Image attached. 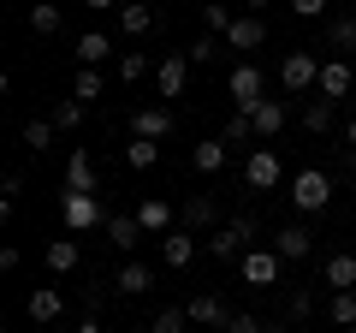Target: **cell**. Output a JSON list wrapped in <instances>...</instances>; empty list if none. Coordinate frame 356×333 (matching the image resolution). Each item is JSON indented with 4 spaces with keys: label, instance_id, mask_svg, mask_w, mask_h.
<instances>
[{
    "label": "cell",
    "instance_id": "3",
    "mask_svg": "<svg viewBox=\"0 0 356 333\" xmlns=\"http://www.w3.org/2000/svg\"><path fill=\"white\" fill-rule=\"evenodd\" d=\"M60 220H65V232H95V226H107V208L95 203V191H65L60 196Z\"/></svg>",
    "mask_w": 356,
    "mask_h": 333
},
{
    "label": "cell",
    "instance_id": "45",
    "mask_svg": "<svg viewBox=\"0 0 356 333\" xmlns=\"http://www.w3.org/2000/svg\"><path fill=\"white\" fill-rule=\"evenodd\" d=\"M72 333H107V327H102V321H95V316H83V321H77Z\"/></svg>",
    "mask_w": 356,
    "mask_h": 333
},
{
    "label": "cell",
    "instance_id": "38",
    "mask_svg": "<svg viewBox=\"0 0 356 333\" xmlns=\"http://www.w3.org/2000/svg\"><path fill=\"white\" fill-rule=\"evenodd\" d=\"M191 327V316H184V309H161V316L149 321V333H184Z\"/></svg>",
    "mask_w": 356,
    "mask_h": 333
},
{
    "label": "cell",
    "instance_id": "40",
    "mask_svg": "<svg viewBox=\"0 0 356 333\" xmlns=\"http://www.w3.org/2000/svg\"><path fill=\"white\" fill-rule=\"evenodd\" d=\"M309 316H315V292L297 286V292H291V321H309Z\"/></svg>",
    "mask_w": 356,
    "mask_h": 333
},
{
    "label": "cell",
    "instance_id": "42",
    "mask_svg": "<svg viewBox=\"0 0 356 333\" xmlns=\"http://www.w3.org/2000/svg\"><path fill=\"white\" fill-rule=\"evenodd\" d=\"M285 6H291L297 18H321V13H327V6H332V0H285Z\"/></svg>",
    "mask_w": 356,
    "mask_h": 333
},
{
    "label": "cell",
    "instance_id": "32",
    "mask_svg": "<svg viewBox=\"0 0 356 333\" xmlns=\"http://www.w3.org/2000/svg\"><path fill=\"white\" fill-rule=\"evenodd\" d=\"M119 77H125V84H143V77H154L149 54H143V48H125V54H119Z\"/></svg>",
    "mask_w": 356,
    "mask_h": 333
},
{
    "label": "cell",
    "instance_id": "6",
    "mask_svg": "<svg viewBox=\"0 0 356 333\" xmlns=\"http://www.w3.org/2000/svg\"><path fill=\"white\" fill-rule=\"evenodd\" d=\"M243 185H250V191H280V185H285L280 149H250V161H243Z\"/></svg>",
    "mask_w": 356,
    "mask_h": 333
},
{
    "label": "cell",
    "instance_id": "5",
    "mask_svg": "<svg viewBox=\"0 0 356 333\" xmlns=\"http://www.w3.org/2000/svg\"><path fill=\"white\" fill-rule=\"evenodd\" d=\"M226 102L238 107V114H255V107L267 102V77H261V65H238V72L226 77Z\"/></svg>",
    "mask_w": 356,
    "mask_h": 333
},
{
    "label": "cell",
    "instance_id": "7",
    "mask_svg": "<svg viewBox=\"0 0 356 333\" xmlns=\"http://www.w3.org/2000/svg\"><path fill=\"white\" fill-rule=\"evenodd\" d=\"M280 84H285V90H291V95L315 90V84H321V60H315V54H309V48H291V54H285V60H280Z\"/></svg>",
    "mask_w": 356,
    "mask_h": 333
},
{
    "label": "cell",
    "instance_id": "12",
    "mask_svg": "<svg viewBox=\"0 0 356 333\" xmlns=\"http://www.w3.org/2000/svg\"><path fill=\"white\" fill-rule=\"evenodd\" d=\"M273 250H280L285 262H303V256H315V232L291 220V226H280V232H273Z\"/></svg>",
    "mask_w": 356,
    "mask_h": 333
},
{
    "label": "cell",
    "instance_id": "10",
    "mask_svg": "<svg viewBox=\"0 0 356 333\" xmlns=\"http://www.w3.org/2000/svg\"><path fill=\"white\" fill-rule=\"evenodd\" d=\"M172 107L166 102H154V107H137V114H131V137H149V143H161V137H172Z\"/></svg>",
    "mask_w": 356,
    "mask_h": 333
},
{
    "label": "cell",
    "instance_id": "35",
    "mask_svg": "<svg viewBox=\"0 0 356 333\" xmlns=\"http://www.w3.org/2000/svg\"><path fill=\"white\" fill-rule=\"evenodd\" d=\"M72 95H77V102H95V95H102V65H77V84H72Z\"/></svg>",
    "mask_w": 356,
    "mask_h": 333
},
{
    "label": "cell",
    "instance_id": "46",
    "mask_svg": "<svg viewBox=\"0 0 356 333\" xmlns=\"http://www.w3.org/2000/svg\"><path fill=\"white\" fill-rule=\"evenodd\" d=\"M83 6H89V13H113L119 0H83Z\"/></svg>",
    "mask_w": 356,
    "mask_h": 333
},
{
    "label": "cell",
    "instance_id": "21",
    "mask_svg": "<svg viewBox=\"0 0 356 333\" xmlns=\"http://www.w3.org/2000/svg\"><path fill=\"white\" fill-rule=\"evenodd\" d=\"M137 220H143V232L166 238V232H172V203H166V196H143V203H137Z\"/></svg>",
    "mask_w": 356,
    "mask_h": 333
},
{
    "label": "cell",
    "instance_id": "22",
    "mask_svg": "<svg viewBox=\"0 0 356 333\" xmlns=\"http://www.w3.org/2000/svg\"><path fill=\"white\" fill-rule=\"evenodd\" d=\"M321 286H332V292H356V256H350V250L327 256V268H321Z\"/></svg>",
    "mask_w": 356,
    "mask_h": 333
},
{
    "label": "cell",
    "instance_id": "26",
    "mask_svg": "<svg viewBox=\"0 0 356 333\" xmlns=\"http://www.w3.org/2000/svg\"><path fill=\"white\" fill-rule=\"evenodd\" d=\"M65 191H95V161L83 149H72V161H65Z\"/></svg>",
    "mask_w": 356,
    "mask_h": 333
},
{
    "label": "cell",
    "instance_id": "43",
    "mask_svg": "<svg viewBox=\"0 0 356 333\" xmlns=\"http://www.w3.org/2000/svg\"><path fill=\"white\" fill-rule=\"evenodd\" d=\"M102 304H107L102 286H83V316H102Z\"/></svg>",
    "mask_w": 356,
    "mask_h": 333
},
{
    "label": "cell",
    "instance_id": "41",
    "mask_svg": "<svg viewBox=\"0 0 356 333\" xmlns=\"http://www.w3.org/2000/svg\"><path fill=\"white\" fill-rule=\"evenodd\" d=\"M220 333H267V327H261L255 316H243V309H232V316H226V327H220Z\"/></svg>",
    "mask_w": 356,
    "mask_h": 333
},
{
    "label": "cell",
    "instance_id": "39",
    "mask_svg": "<svg viewBox=\"0 0 356 333\" xmlns=\"http://www.w3.org/2000/svg\"><path fill=\"white\" fill-rule=\"evenodd\" d=\"M220 137H226V143H250V137H255L250 114H232V119H226V131H220Z\"/></svg>",
    "mask_w": 356,
    "mask_h": 333
},
{
    "label": "cell",
    "instance_id": "13",
    "mask_svg": "<svg viewBox=\"0 0 356 333\" xmlns=\"http://www.w3.org/2000/svg\"><path fill=\"white\" fill-rule=\"evenodd\" d=\"M226 155H232L226 137H202V143L191 149V166L202 173V179H214V173H226Z\"/></svg>",
    "mask_w": 356,
    "mask_h": 333
},
{
    "label": "cell",
    "instance_id": "30",
    "mask_svg": "<svg viewBox=\"0 0 356 333\" xmlns=\"http://www.w3.org/2000/svg\"><path fill=\"white\" fill-rule=\"evenodd\" d=\"M303 125L315 131V137L332 131V102H327V95H309V102H303Z\"/></svg>",
    "mask_w": 356,
    "mask_h": 333
},
{
    "label": "cell",
    "instance_id": "15",
    "mask_svg": "<svg viewBox=\"0 0 356 333\" xmlns=\"http://www.w3.org/2000/svg\"><path fill=\"white\" fill-rule=\"evenodd\" d=\"M102 232H107V244H113V250H125V256H131V250H137L143 238H149L137 215H107V226H102Z\"/></svg>",
    "mask_w": 356,
    "mask_h": 333
},
{
    "label": "cell",
    "instance_id": "31",
    "mask_svg": "<svg viewBox=\"0 0 356 333\" xmlns=\"http://www.w3.org/2000/svg\"><path fill=\"white\" fill-rule=\"evenodd\" d=\"M107 54H113V42H107L102 30H89V36H77V65H102Z\"/></svg>",
    "mask_w": 356,
    "mask_h": 333
},
{
    "label": "cell",
    "instance_id": "9",
    "mask_svg": "<svg viewBox=\"0 0 356 333\" xmlns=\"http://www.w3.org/2000/svg\"><path fill=\"white\" fill-rule=\"evenodd\" d=\"M196 256H202V238H196L191 226H172V232L161 238V262H166V268H178V274H184Z\"/></svg>",
    "mask_w": 356,
    "mask_h": 333
},
{
    "label": "cell",
    "instance_id": "8",
    "mask_svg": "<svg viewBox=\"0 0 356 333\" xmlns=\"http://www.w3.org/2000/svg\"><path fill=\"white\" fill-rule=\"evenodd\" d=\"M184 84H191V54H166V60H154V95H161V102H178Z\"/></svg>",
    "mask_w": 356,
    "mask_h": 333
},
{
    "label": "cell",
    "instance_id": "29",
    "mask_svg": "<svg viewBox=\"0 0 356 333\" xmlns=\"http://www.w3.org/2000/svg\"><path fill=\"white\" fill-rule=\"evenodd\" d=\"M54 119H24V131H18V137H24V149H36V155H48L54 149Z\"/></svg>",
    "mask_w": 356,
    "mask_h": 333
},
{
    "label": "cell",
    "instance_id": "36",
    "mask_svg": "<svg viewBox=\"0 0 356 333\" xmlns=\"http://www.w3.org/2000/svg\"><path fill=\"white\" fill-rule=\"evenodd\" d=\"M202 24H208V30H214V36H226V30H232V24H238V13H232L226 0H208V6H202Z\"/></svg>",
    "mask_w": 356,
    "mask_h": 333
},
{
    "label": "cell",
    "instance_id": "27",
    "mask_svg": "<svg viewBox=\"0 0 356 333\" xmlns=\"http://www.w3.org/2000/svg\"><path fill=\"white\" fill-rule=\"evenodd\" d=\"M154 161H161V143H149V137H131L125 143V166H131V173H149Z\"/></svg>",
    "mask_w": 356,
    "mask_h": 333
},
{
    "label": "cell",
    "instance_id": "14",
    "mask_svg": "<svg viewBox=\"0 0 356 333\" xmlns=\"http://www.w3.org/2000/svg\"><path fill=\"white\" fill-rule=\"evenodd\" d=\"M178 226H191V232H202V238H208V232L220 226V208H214V196H208V191H196L191 203H184V215H178Z\"/></svg>",
    "mask_w": 356,
    "mask_h": 333
},
{
    "label": "cell",
    "instance_id": "17",
    "mask_svg": "<svg viewBox=\"0 0 356 333\" xmlns=\"http://www.w3.org/2000/svg\"><path fill=\"white\" fill-rule=\"evenodd\" d=\"M350 84H356L350 60H321V84H315V90L327 95V102H339V95H350Z\"/></svg>",
    "mask_w": 356,
    "mask_h": 333
},
{
    "label": "cell",
    "instance_id": "18",
    "mask_svg": "<svg viewBox=\"0 0 356 333\" xmlns=\"http://www.w3.org/2000/svg\"><path fill=\"white\" fill-rule=\"evenodd\" d=\"M42 262H48V274H72L77 262H83V250H77V232H65V238H48Z\"/></svg>",
    "mask_w": 356,
    "mask_h": 333
},
{
    "label": "cell",
    "instance_id": "24",
    "mask_svg": "<svg viewBox=\"0 0 356 333\" xmlns=\"http://www.w3.org/2000/svg\"><path fill=\"white\" fill-rule=\"evenodd\" d=\"M149 286H154V274L143 268L137 256H125V268L113 274V292H119V297H143V292H149Z\"/></svg>",
    "mask_w": 356,
    "mask_h": 333
},
{
    "label": "cell",
    "instance_id": "2",
    "mask_svg": "<svg viewBox=\"0 0 356 333\" xmlns=\"http://www.w3.org/2000/svg\"><path fill=\"white\" fill-rule=\"evenodd\" d=\"M238 280H243V286H255V292H273V286L285 280V256L273 250V244H255L250 256L238 262Z\"/></svg>",
    "mask_w": 356,
    "mask_h": 333
},
{
    "label": "cell",
    "instance_id": "47",
    "mask_svg": "<svg viewBox=\"0 0 356 333\" xmlns=\"http://www.w3.org/2000/svg\"><path fill=\"white\" fill-rule=\"evenodd\" d=\"M344 149L356 155V119H350V125H344Z\"/></svg>",
    "mask_w": 356,
    "mask_h": 333
},
{
    "label": "cell",
    "instance_id": "33",
    "mask_svg": "<svg viewBox=\"0 0 356 333\" xmlns=\"http://www.w3.org/2000/svg\"><path fill=\"white\" fill-rule=\"evenodd\" d=\"M327 321L332 327H356V292H332L327 297Z\"/></svg>",
    "mask_w": 356,
    "mask_h": 333
},
{
    "label": "cell",
    "instance_id": "49",
    "mask_svg": "<svg viewBox=\"0 0 356 333\" xmlns=\"http://www.w3.org/2000/svg\"><path fill=\"white\" fill-rule=\"evenodd\" d=\"M267 333H297V327H267Z\"/></svg>",
    "mask_w": 356,
    "mask_h": 333
},
{
    "label": "cell",
    "instance_id": "1",
    "mask_svg": "<svg viewBox=\"0 0 356 333\" xmlns=\"http://www.w3.org/2000/svg\"><path fill=\"white\" fill-rule=\"evenodd\" d=\"M250 238H255V220H250V215H232V220H220V226L202 238V256L220 262V268H226V262H243V256L255 250Z\"/></svg>",
    "mask_w": 356,
    "mask_h": 333
},
{
    "label": "cell",
    "instance_id": "16",
    "mask_svg": "<svg viewBox=\"0 0 356 333\" xmlns=\"http://www.w3.org/2000/svg\"><path fill=\"white\" fill-rule=\"evenodd\" d=\"M285 119H291V107H285L280 95H267V102L250 114V125H255V137H267V143H273V137L285 131Z\"/></svg>",
    "mask_w": 356,
    "mask_h": 333
},
{
    "label": "cell",
    "instance_id": "44",
    "mask_svg": "<svg viewBox=\"0 0 356 333\" xmlns=\"http://www.w3.org/2000/svg\"><path fill=\"white\" fill-rule=\"evenodd\" d=\"M18 262H24V256H18V244H0V274H18Z\"/></svg>",
    "mask_w": 356,
    "mask_h": 333
},
{
    "label": "cell",
    "instance_id": "19",
    "mask_svg": "<svg viewBox=\"0 0 356 333\" xmlns=\"http://www.w3.org/2000/svg\"><path fill=\"white\" fill-rule=\"evenodd\" d=\"M261 42H267V24H261L255 13H250V18H238V24L226 30V48H232V54H255Z\"/></svg>",
    "mask_w": 356,
    "mask_h": 333
},
{
    "label": "cell",
    "instance_id": "48",
    "mask_svg": "<svg viewBox=\"0 0 356 333\" xmlns=\"http://www.w3.org/2000/svg\"><path fill=\"white\" fill-rule=\"evenodd\" d=\"M243 6H250V13H261V6H273V0H243Z\"/></svg>",
    "mask_w": 356,
    "mask_h": 333
},
{
    "label": "cell",
    "instance_id": "28",
    "mask_svg": "<svg viewBox=\"0 0 356 333\" xmlns=\"http://www.w3.org/2000/svg\"><path fill=\"white\" fill-rule=\"evenodd\" d=\"M220 48H226V36H214V30H202L196 42H184V54H191V65H214Z\"/></svg>",
    "mask_w": 356,
    "mask_h": 333
},
{
    "label": "cell",
    "instance_id": "23",
    "mask_svg": "<svg viewBox=\"0 0 356 333\" xmlns=\"http://www.w3.org/2000/svg\"><path fill=\"white\" fill-rule=\"evenodd\" d=\"M24 316H30V321H60V316H65V297L54 292V286H36V292L24 297Z\"/></svg>",
    "mask_w": 356,
    "mask_h": 333
},
{
    "label": "cell",
    "instance_id": "25",
    "mask_svg": "<svg viewBox=\"0 0 356 333\" xmlns=\"http://www.w3.org/2000/svg\"><path fill=\"white\" fill-rule=\"evenodd\" d=\"M60 24H65V13L54 0H30V30H36V36H60Z\"/></svg>",
    "mask_w": 356,
    "mask_h": 333
},
{
    "label": "cell",
    "instance_id": "4",
    "mask_svg": "<svg viewBox=\"0 0 356 333\" xmlns=\"http://www.w3.org/2000/svg\"><path fill=\"white\" fill-rule=\"evenodd\" d=\"M327 203H332V179L321 173V166H303V173L291 179V208L297 215H321Z\"/></svg>",
    "mask_w": 356,
    "mask_h": 333
},
{
    "label": "cell",
    "instance_id": "51",
    "mask_svg": "<svg viewBox=\"0 0 356 333\" xmlns=\"http://www.w3.org/2000/svg\"><path fill=\"white\" fill-rule=\"evenodd\" d=\"M149 6H161V0H149Z\"/></svg>",
    "mask_w": 356,
    "mask_h": 333
},
{
    "label": "cell",
    "instance_id": "34",
    "mask_svg": "<svg viewBox=\"0 0 356 333\" xmlns=\"http://www.w3.org/2000/svg\"><path fill=\"white\" fill-rule=\"evenodd\" d=\"M327 48H339V54H350V48H356V13L332 18V30H327Z\"/></svg>",
    "mask_w": 356,
    "mask_h": 333
},
{
    "label": "cell",
    "instance_id": "20",
    "mask_svg": "<svg viewBox=\"0 0 356 333\" xmlns=\"http://www.w3.org/2000/svg\"><path fill=\"white\" fill-rule=\"evenodd\" d=\"M119 30H125L131 42H143L154 30V6L149 0H125V6H119Z\"/></svg>",
    "mask_w": 356,
    "mask_h": 333
},
{
    "label": "cell",
    "instance_id": "37",
    "mask_svg": "<svg viewBox=\"0 0 356 333\" xmlns=\"http://www.w3.org/2000/svg\"><path fill=\"white\" fill-rule=\"evenodd\" d=\"M83 114H89V107H83V102H77V95H65V102H60V107H54V114H48V119H54V125H60V131H77V125H83Z\"/></svg>",
    "mask_w": 356,
    "mask_h": 333
},
{
    "label": "cell",
    "instance_id": "50",
    "mask_svg": "<svg viewBox=\"0 0 356 333\" xmlns=\"http://www.w3.org/2000/svg\"><path fill=\"white\" fill-rule=\"evenodd\" d=\"M339 333H356V327H339Z\"/></svg>",
    "mask_w": 356,
    "mask_h": 333
},
{
    "label": "cell",
    "instance_id": "11",
    "mask_svg": "<svg viewBox=\"0 0 356 333\" xmlns=\"http://www.w3.org/2000/svg\"><path fill=\"white\" fill-rule=\"evenodd\" d=\"M184 316H191L196 321V327H226V316H232V309H226V297H220V292H196L191 297V304H184Z\"/></svg>",
    "mask_w": 356,
    "mask_h": 333
}]
</instances>
